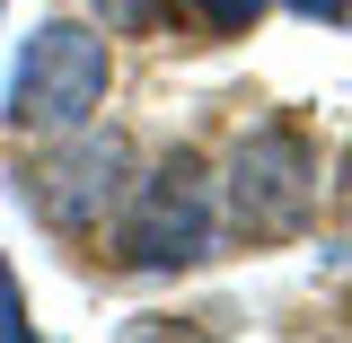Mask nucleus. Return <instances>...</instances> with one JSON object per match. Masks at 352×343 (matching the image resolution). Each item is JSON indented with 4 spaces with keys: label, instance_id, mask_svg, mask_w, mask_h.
I'll return each mask as SVG.
<instances>
[{
    "label": "nucleus",
    "instance_id": "obj_8",
    "mask_svg": "<svg viewBox=\"0 0 352 343\" xmlns=\"http://www.w3.org/2000/svg\"><path fill=\"white\" fill-rule=\"evenodd\" d=\"M291 9H300V18H317V27H335V18H344L352 0H291Z\"/></svg>",
    "mask_w": 352,
    "mask_h": 343
},
{
    "label": "nucleus",
    "instance_id": "obj_5",
    "mask_svg": "<svg viewBox=\"0 0 352 343\" xmlns=\"http://www.w3.org/2000/svg\"><path fill=\"white\" fill-rule=\"evenodd\" d=\"M36 335V317H27V300H18V273H9V256H0V343H27Z\"/></svg>",
    "mask_w": 352,
    "mask_h": 343
},
{
    "label": "nucleus",
    "instance_id": "obj_1",
    "mask_svg": "<svg viewBox=\"0 0 352 343\" xmlns=\"http://www.w3.org/2000/svg\"><path fill=\"white\" fill-rule=\"evenodd\" d=\"M106 36L97 27H71V18H53V27H36L27 36V53H18V71H9V124L18 132H62L88 124L97 106H106Z\"/></svg>",
    "mask_w": 352,
    "mask_h": 343
},
{
    "label": "nucleus",
    "instance_id": "obj_3",
    "mask_svg": "<svg viewBox=\"0 0 352 343\" xmlns=\"http://www.w3.org/2000/svg\"><path fill=\"white\" fill-rule=\"evenodd\" d=\"M308 220H317V150H308V132H291V124L247 132L238 159H229V229L256 238V247H282Z\"/></svg>",
    "mask_w": 352,
    "mask_h": 343
},
{
    "label": "nucleus",
    "instance_id": "obj_7",
    "mask_svg": "<svg viewBox=\"0 0 352 343\" xmlns=\"http://www.w3.org/2000/svg\"><path fill=\"white\" fill-rule=\"evenodd\" d=\"M97 9H106V27H150L159 0H97Z\"/></svg>",
    "mask_w": 352,
    "mask_h": 343
},
{
    "label": "nucleus",
    "instance_id": "obj_4",
    "mask_svg": "<svg viewBox=\"0 0 352 343\" xmlns=\"http://www.w3.org/2000/svg\"><path fill=\"white\" fill-rule=\"evenodd\" d=\"M62 141H71L62 159H44V168L18 176V203H27L44 229L88 238V229L106 220V203L124 194V141H115V132H88V124H71Z\"/></svg>",
    "mask_w": 352,
    "mask_h": 343
},
{
    "label": "nucleus",
    "instance_id": "obj_2",
    "mask_svg": "<svg viewBox=\"0 0 352 343\" xmlns=\"http://www.w3.org/2000/svg\"><path fill=\"white\" fill-rule=\"evenodd\" d=\"M220 238V194L203 159L194 150H168L159 168L141 176V194H132L124 212V264L132 273H185V264H203Z\"/></svg>",
    "mask_w": 352,
    "mask_h": 343
},
{
    "label": "nucleus",
    "instance_id": "obj_6",
    "mask_svg": "<svg viewBox=\"0 0 352 343\" xmlns=\"http://www.w3.org/2000/svg\"><path fill=\"white\" fill-rule=\"evenodd\" d=\"M194 9L212 18L220 36H247V27H256V18H264V9H273V0H194Z\"/></svg>",
    "mask_w": 352,
    "mask_h": 343
},
{
    "label": "nucleus",
    "instance_id": "obj_9",
    "mask_svg": "<svg viewBox=\"0 0 352 343\" xmlns=\"http://www.w3.org/2000/svg\"><path fill=\"white\" fill-rule=\"evenodd\" d=\"M335 273H352V247H335Z\"/></svg>",
    "mask_w": 352,
    "mask_h": 343
}]
</instances>
